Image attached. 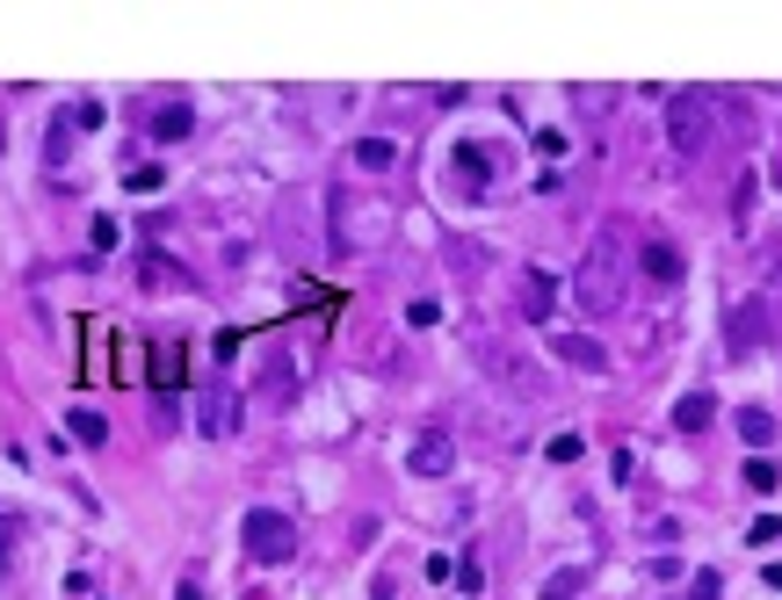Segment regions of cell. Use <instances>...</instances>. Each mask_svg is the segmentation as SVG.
Here are the masks:
<instances>
[{"mask_svg":"<svg viewBox=\"0 0 782 600\" xmlns=\"http://www.w3.org/2000/svg\"><path fill=\"white\" fill-rule=\"evenodd\" d=\"M667 137H674V153L681 159H711V145H717V116H711V95H674L667 102Z\"/></svg>","mask_w":782,"mask_h":600,"instance_id":"obj_3","label":"cell"},{"mask_svg":"<svg viewBox=\"0 0 782 600\" xmlns=\"http://www.w3.org/2000/svg\"><path fill=\"white\" fill-rule=\"evenodd\" d=\"M139 282H145V290H159V282H181V268H174V260H159V254H145V260H139Z\"/></svg>","mask_w":782,"mask_h":600,"instance_id":"obj_22","label":"cell"},{"mask_svg":"<svg viewBox=\"0 0 782 600\" xmlns=\"http://www.w3.org/2000/svg\"><path fill=\"white\" fill-rule=\"evenodd\" d=\"M153 384H159V405L174 412V398H181V341H159L153 347Z\"/></svg>","mask_w":782,"mask_h":600,"instance_id":"obj_12","label":"cell"},{"mask_svg":"<svg viewBox=\"0 0 782 600\" xmlns=\"http://www.w3.org/2000/svg\"><path fill=\"white\" fill-rule=\"evenodd\" d=\"M551 355L565 362V369H587V377H602V369H608V347L587 341V333H551Z\"/></svg>","mask_w":782,"mask_h":600,"instance_id":"obj_9","label":"cell"},{"mask_svg":"<svg viewBox=\"0 0 782 600\" xmlns=\"http://www.w3.org/2000/svg\"><path fill=\"white\" fill-rule=\"evenodd\" d=\"M66 434H73V442H87V448H102L109 442V420H102V412H66Z\"/></svg>","mask_w":782,"mask_h":600,"instance_id":"obj_17","label":"cell"},{"mask_svg":"<svg viewBox=\"0 0 782 600\" xmlns=\"http://www.w3.org/2000/svg\"><path fill=\"white\" fill-rule=\"evenodd\" d=\"M450 260H456V268H486V246H471V240H450Z\"/></svg>","mask_w":782,"mask_h":600,"instance_id":"obj_24","label":"cell"},{"mask_svg":"<svg viewBox=\"0 0 782 600\" xmlns=\"http://www.w3.org/2000/svg\"><path fill=\"white\" fill-rule=\"evenodd\" d=\"M775 529H782V521H775V514H761V521H747V543H775Z\"/></svg>","mask_w":782,"mask_h":600,"instance_id":"obj_26","label":"cell"},{"mask_svg":"<svg viewBox=\"0 0 782 600\" xmlns=\"http://www.w3.org/2000/svg\"><path fill=\"white\" fill-rule=\"evenodd\" d=\"M348 159H355L363 174H392V167H399V145H392V137H355V153H348Z\"/></svg>","mask_w":782,"mask_h":600,"instance_id":"obj_13","label":"cell"},{"mask_svg":"<svg viewBox=\"0 0 782 600\" xmlns=\"http://www.w3.org/2000/svg\"><path fill=\"white\" fill-rule=\"evenodd\" d=\"M196 427H203V442H225L232 427H240V391H232L225 377L203 384V405H196Z\"/></svg>","mask_w":782,"mask_h":600,"instance_id":"obj_6","label":"cell"},{"mask_svg":"<svg viewBox=\"0 0 782 600\" xmlns=\"http://www.w3.org/2000/svg\"><path fill=\"white\" fill-rule=\"evenodd\" d=\"M711 420H717V398H711V391H689V398L674 405V427H681V434H703Z\"/></svg>","mask_w":782,"mask_h":600,"instance_id":"obj_14","label":"cell"},{"mask_svg":"<svg viewBox=\"0 0 782 600\" xmlns=\"http://www.w3.org/2000/svg\"><path fill=\"white\" fill-rule=\"evenodd\" d=\"M471 347H478V362H486V377L500 384V391H515V398H551V377H543V369L521 355V347H500L493 333H478Z\"/></svg>","mask_w":782,"mask_h":600,"instance_id":"obj_4","label":"cell"},{"mask_svg":"<svg viewBox=\"0 0 782 600\" xmlns=\"http://www.w3.org/2000/svg\"><path fill=\"white\" fill-rule=\"evenodd\" d=\"M370 600H399V593H392V579H370Z\"/></svg>","mask_w":782,"mask_h":600,"instance_id":"obj_28","label":"cell"},{"mask_svg":"<svg viewBox=\"0 0 782 600\" xmlns=\"http://www.w3.org/2000/svg\"><path fill=\"white\" fill-rule=\"evenodd\" d=\"M638 275H652V282H681V275H689V254H681L674 240H645L638 246Z\"/></svg>","mask_w":782,"mask_h":600,"instance_id":"obj_10","label":"cell"},{"mask_svg":"<svg viewBox=\"0 0 782 600\" xmlns=\"http://www.w3.org/2000/svg\"><path fill=\"white\" fill-rule=\"evenodd\" d=\"M456 181H464V196H478L486 189V145H456Z\"/></svg>","mask_w":782,"mask_h":600,"instance_id":"obj_15","label":"cell"},{"mask_svg":"<svg viewBox=\"0 0 782 600\" xmlns=\"http://www.w3.org/2000/svg\"><path fill=\"white\" fill-rule=\"evenodd\" d=\"M689 600H717V571H695V593Z\"/></svg>","mask_w":782,"mask_h":600,"instance_id":"obj_27","label":"cell"},{"mask_svg":"<svg viewBox=\"0 0 782 600\" xmlns=\"http://www.w3.org/2000/svg\"><path fill=\"white\" fill-rule=\"evenodd\" d=\"M240 543H246L254 565H290L297 557V529H290V514H276V507H246Z\"/></svg>","mask_w":782,"mask_h":600,"instance_id":"obj_5","label":"cell"},{"mask_svg":"<svg viewBox=\"0 0 782 600\" xmlns=\"http://www.w3.org/2000/svg\"><path fill=\"white\" fill-rule=\"evenodd\" d=\"M406 470H414V478H450V470H456L450 434H420V442H414V456H406Z\"/></svg>","mask_w":782,"mask_h":600,"instance_id":"obj_11","label":"cell"},{"mask_svg":"<svg viewBox=\"0 0 782 600\" xmlns=\"http://www.w3.org/2000/svg\"><path fill=\"white\" fill-rule=\"evenodd\" d=\"M406 319H414V326H434V319H442V304H434V297H414V304H406Z\"/></svg>","mask_w":782,"mask_h":600,"instance_id":"obj_25","label":"cell"},{"mask_svg":"<svg viewBox=\"0 0 782 600\" xmlns=\"http://www.w3.org/2000/svg\"><path fill=\"white\" fill-rule=\"evenodd\" d=\"M543 456H551V464H580V456H587V442H580V427H558L551 442H543Z\"/></svg>","mask_w":782,"mask_h":600,"instance_id":"obj_20","label":"cell"},{"mask_svg":"<svg viewBox=\"0 0 782 600\" xmlns=\"http://www.w3.org/2000/svg\"><path fill=\"white\" fill-rule=\"evenodd\" d=\"M521 319H529V326H551V319H558V275L551 268L521 275Z\"/></svg>","mask_w":782,"mask_h":600,"instance_id":"obj_8","label":"cell"},{"mask_svg":"<svg viewBox=\"0 0 782 600\" xmlns=\"http://www.w3.org/2000/svg\"><path fill=\"white\" fill-rule=\"evenodd\" d=\"M775 485H782L775 456H747V492H775Z\"/></svg>","mask_w":782,"mask_h":600,"instance_id":"obj_21","label":"cell"},{"mask_svg":"<svg viewBox=\"0 0 782 600\" xmlns=\"http://www.w3.org/2000/svg\"><path fill=\"white\" fill-rule=\"evenodd\" d=\"M739 442H747V448H768V442H775V412H768V405H747V412H739Z\"/></svg>","mask_w":782,"mask_h":600,"instance_id":"obj_16","label":"cell"},{"mask_svg":"<svg viewBox=\"0 0 782 600\" xmlns=\"http://www.w3.org/2000/svg\"><path fill=\"white\" fill-rule=\"evenodd\" d=\"M174 600H203V586H196V579H181V593H174Z\"/></svg>","mask_w":782,"mask_h":600,"instance_id":"obj_29","label":"cell"},{"mask_svg":"<svg viewBox=\"0 0 782 600\" xmlns=\"http://www.w3.org/2000/svg\"><path fill=\"white\" fill-rule=\"evenodd\" d=\"M624 275H630V246H624V224L608 218L602 232H594V246L580 254V268H573V304L594 311V319H608V311L624 304Z\"/></svg>","mask_w":782,"mask_h":600,"instance_id":"obj_1","label":"cell"},{"mask_svg":"<svg viewBox=\"0 0 782 600\" xmlns=\"http://www.w3.org/2000/svg\"><path fill=\"white\" fill-rule=\"evenodd\" d=\"M761 341H768V304H761V297L731 304V319H725V347L747 362V355H761Z\"/></svg>","mask_w":782,"mask_h":600,"instance_id":"obj_7","label":"cell"},{"mask_svg":"<svg viewBox=\"0 0 782 600\" xmlns=\"http://www.w3.org/2000/svg\"><path fill=\"white\" fill-rule=\"evenodd\" d=\"M587 579H594L587 565H565V571H551V579H543V600H573V593H580V586H587Z\"/></svg>","mask_w":782,"mask_h":600,"instance_id":"obj_19","label":"cell"},{"mask_svg":"<svg viewBox=\"0 0 782 600\" xmlns=\"http://www.w3.org/2000/svg\"><path fill=\"white\" fill-rule=\"evenodd\" d=\"M753 203H761V181H753V174H739V189H731V218L747 224V218H753Z\"/></svg>","mask_w":782,"mask_h":600,"instance_id":"obj_23","label":"cell"},{"mask_svg":"<svg viewBox=\"0 0 782 600\" xmlns=\"http://www.w3.org/2000/svg\"><path fill=\"white\" fill-rule=\"evenodd\" d=\"M189 123H196L189 102H167V109L153 116V137H167V145H174V137H189Z\"/></svg>","mask_w":782,"mask_h":600,"instance_id":"obj_18","label":"cell"},{"mask_svg":"<svg viewBox=\"0 0 782 600\" xmlns=\"http://www.w3.org/2000/svg\"><path fill=\"white\" fill-rule=\"evenodd\" d=\"M327 210H333V246H348V254H377V246L399 232V210L384 203V196L333 189V196H327Z\"/></svg>","mask_w":782,"mask_h":600,"instance_id":"obj_2","label":"cell"}]
</instances>
